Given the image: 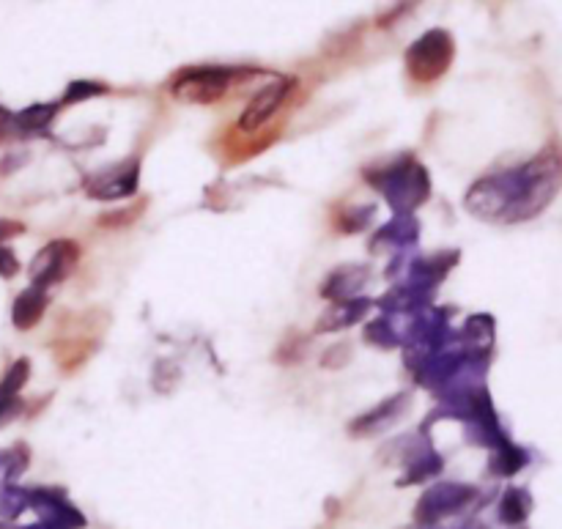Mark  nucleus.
<instances>
[{
  "label": "nucleus",
  "instance_id": "nucleus-1",
  "mask_svg": "<svg viewBox=\"0 0 562 529\" xmlns=\"http://www.w3.org/2000/svg\"><path fill=\"white\" fill-rule=\"evenodd\" d=\"M562 187V151L546 146L521 168L480 179L467 192V209L480 220L521 223L530 220L557 198Z\"/></svg>",
  "mask_w": 562,
  "mask_h": 529
},
{
  "label": "nucleus",
  "instance_id": "nucleus-2",
  "mask_svg": "<svg viewBox=\"0 0 562 529\" xmlns=\"http://www.w3.org/2000/svg\"><path fill=\"white\" fill-rule=\"evenodd\" d=\"M371 181L382 190L387 203L398 214H412L417 206H423L428 201V192H431L428 173L412 157L398 159L395 165L384 170L382 176H371Z\"/></svg>",
  "mask_w": 562,
  "mask_h": 529
},
{
  "label": "nucleus",
  "instance_id": "nucleus-3",
  "mask_svg": "<svg viewBox=\"0 0 562 529\" xmlns=\"http://www.w3.org/2000/svg\"><path fill=\"white\" fill-rule=\"evenodd\" d=\"M456 58V42L445 28H434L425 31L417 42L409 44V50L403 55L406 61V72L414 83H436L439 77H445V72Z\"/></svg>",
  "mask_w": 562,
  "mask_h": 529
},
{
  "label": "nucleus",
  "instance_id": "nucleus-4",
  "mask_svg": "<svg viewBox=\"0 0 562 529\" xmlns=\"http://www.w3.org/2000/svg\"><path fill=\"white\" fill-rule=\"evenodd\" d=\"M239 75L244 72L231 69V66H190L173 77L170 94L179 96L184 102H192V105H212Z\"/></svg>",
  "mask_w": 562,
  "mask_h": 529
},
{
  "label": "nucleus",
  "instance_id": "nucleus-5",
  "mask_svg": "<svg viewBox=\"0 0 562 529\" xmlns=\"http://www.w3.org/2000/svg\"><path fill=\"white\" fill-rule=\"evenodd\" d=\"M478 499V488L464 486V483H439V486L428 488L417 508H414V521L420 527H431L439 524L447 516H456L464 508H469Z\"/></svg>",
  "mask_w": 562,
  "mask_h": 529
},
{
  "label": "nucleus",
  "instance_id": "nucleus-6",
  "mask_svg": "<svg viewBox=\"0 0 562 529\" xmlns=\"http://www.w3.org/2000/svg\"><path fill=\"white\" fill-rule=\"evenodd\" d=\"M77 258H80V250H77L75 242L69 239H58V242H50L44 250L36 253L31 264V280L36 288H47L61 283L72 269H75Z\"/></svg>",
  "mask_w": 562,
  "mask_h": 529
},
{
  "label": "nucleus",
  "instance_id": "nucleus-7",
  "mask_svg": "<svg viewBox=\"0 0 562 529\" xmlns=\"http://www.w3.org/2000/svg\"><path fill=\"white\" fill-rule=\"evenodd\" d=\"M140 181V162L138 159H124L118 165L99 170L96 176L85 181V192L94 201H118L135 195Z\"/></svg>",
  "mask_w": 562,
  "mask_h": 529
},
{
  "label": "nucleus",
  "instance_id": "nucleus-8",
  "mask_svg": "<svg viewBox=\"0 0 562 529\" xmlns=\"http://www.w3.org/2000/svg\"><path fill=\"white\" fill-rule=\"evenodd\" d=\"M294 80L291 77H277L272 83H266L258 94L250 99V105L244 107L242 118H239V129L244 132H255V129H261L269 121V118L275 116L280 107L286 105L288 94L294 91Z\"/></svg>",
  "mask_w": 562,
  "mask_h": 529
},
{
  "label": "nucleus",
  "instance_id": "nucleus-9",
  "mask_svg": "<svg viewBox=\"0 0 562 529\" xmlns=\"http://www.w3.org/2000/svg\"><path fill=\"white\" fill-rule=\"evenodd\" d=\"M31 508L42 516L44 524H55V527L69 529H80L88 524L83 513H80V510L66 499L64 491H58V488H36V491H31Z\"/></svg>",
  "mask_w": 562,
  "mask_h": 529
},
{
  "label": "nucleus",
  "instance_id": "nucleus-10",
  "mask_svg": "<svg viewBox=\"0 0 562 529\" xmlns=\"http://www.w3.org/2000/svg\"><path fill=\"white\" fill-rule=\"evenodd\" d=\"M409 401H412L409 392H398V395L387 398V401H382L379 406H373L371 412L360 414V417L349 425V431L354 436L382 434V431H387L390 425H395L401 420L403 412H406V406H409Z\"/></svg>",
  "mask_w": 562,
  "mask_h": 529
},
{
  "label": "nucleus",
  "instance_id": "nucleus-11",
  "mask_svg": "<svg viewBox=\"0 0 562 529\" xmlns=\"http://www.w3.org/2000/svg\"><path fill=\"white\" fill-rule=\"evenodd\" d=\"M368 280V269L362 266L346 264L338 266L332 275L321 283V297L329 299V302H343V299H351Z\"/></svg>",
  "mask_w": 562,
  "mask_h": 529
},
{
  "label": "nucleus",
  "instance_id": "nucleus-12",
  "mask_svg": "<svg viewBox=\"0 0 562 529\" xmlns=\"http://www.w3.org/2000/svg\"><path fill=\"white\" fill-rule=\"evenodd\" d=\"M44 310H47V291L44 288H25L20 297L14 299V307H11V324L17 329H33L39 321H42Z\"/></svg>",
  "mask_w": 562,
  "mask_h": 529
},
{
  "label": "nucleus",
  "instance_id": "nucleus-13",
  "mask_svg": "<svg viewBox=\"0 0 562 529\" xmlns=\"http://www.w3.org/2000/svg\"><path fill=\"white\" fill-rule=\"evenodd\" d=\"M371 302L368 299H343V302H332L327 313L319 318V332H340V329L357 324L365 313H368Z\"/></svg>",
  "mask_w": 562,
  "mask_h": 529
},
{
  "label": "nucleus",
  "instance_id": "nucleus-14",
  "mask_svg": "<svg viewBox=\"0 0 562 529\" xmlns=\"http://www.w3.org/2000/svg\"><path fill=\"white\" fill-rule=\"evenodd\" d=\"M532 497L527 488H519V486H510L505 488V494L499 499L497 505V519L502 524H508V527H519L524 521L530 519L532 513Z\"/></svg>",
  "mask_w": 562,
  "mask_h": 529
},
{
  "label": "nucleus",
  "instance_id": "nucleus-15",
  "mask_svg": "<svg viewBox=\"0 0 562 529\" xmlns=\"http://www.w3.org/2000/svg\"><path fill=\"white\" fill-rule=\"evenodd\" d=\"M61 105H31L20 110V113H11V118L3 124L17 135H33V132H42L44 127L53 124V118L58 116Z\"/></svg>",
  "mask_w": 562,
  "mask_h": 529
},
{
  "label": "nucleus",
  "instance_id": "nucleus-16",
  "mask_svg": "<svg viewBox=\"0 0 562 529\" xmlns=\"http://www.w3.org/2000/svg\"><path fill=\"white\" fill-rule=\"evenodd\" d=\"M530 464V453L524 447L513 445V442H502L499 447H494V455H491V464H488V472L494 477H513L519 475L524 466Z\"/></svg>",
  "mask_w": 562,
  "mask_h": 529
},
{
  "label": "nucleus",
  "instance_id": "nucleus-17",
  "mask_svg": "<svg viewBox=\"0 0 562 529\" xmlns=\"http://www.w3.org/2000/svg\"><path fill=\"white\" fill-rule=\"evenodd\" d=\"M31 464V453L25 445H14L6 453H0V488L11 486L17 477Z\"/></svg>",
  "mask_w": 562,
  "mask_h": 529
},
{
  "label": "nucleus",
  "instance_id": "nucleus-18",
  "mask_svg": "<svg viewBox=\"0 0 562 529\" xmlns=\"http://www.w3.org/2000/svg\"><path fill=\"white\" fill-rule=\"evenodd\" d=\"M442 472V458L436 453H423L414 458L409 469H406V475L398 480V486H412V483H423L428 477H436Z\"/></svg>",
  "mask_w": 562,
  "mask_h": 529
},
{
  "label": "nucleus",
  "instance_id": "nucleus-19",
  "mask_svg": "<svg viewBox=\"0 0 562 529\" xmlns=\"http://www.w3.org/2000/svg\"><path fill=\"white\" fill-rule=\"evenodd\" d=\"M25 508H31V491L17 486L0 488V519H17L25 513Z\"/></svg>",
  "mask_w": 562,
  "mask_h": 529
},
{
  "label": "nucleus",
  "instance_id": "nucleus-20",
  "mask_svg": "<svg viewBox=\"0 0 562 529\" xmlns=\"http://www.w3.org/2000/svg\"><path fill=\"white\" fill-rule=\"evenodd\" d=\"M28 376H31V362H14L9 371H6V376L0 379V398H20V390L25 387Z\"/></svg>",
  "mask_w": 562,
  "mask_h": 529
},
{
  "label": "nucleus",
  "instance_id": "nucleus-21",
  "mask_svg": "<svg viewBox=\"0 0 562 529\" xmlns=\"http://www.w3.org/2000/svg\"><path fill=\"white\" fill-rule=\"evenodd\" d=\"M414 236H417V220L412 214H398L393 223L379 231V239L384 242H414Z\"/></svg>",
  "mask_w": 562,
  "mask_h": 529
},
{
  "label": "nucleus",
  "instance_id": "nucleus-22",
  "mask_svg": "<svg viewBox=\"0 0 562 529\" xmlns=\"http://www.w3.org/2000/svg\"><path fill=\"white\" fill-rule=\"evenodd\" d=\"M99 94H107V85L94 83V80H75V83H69L64 99H61L58 105H75V102H83V99H91V96Z\"/></svg>",
  "mask_w": 562,
  "mask_h": 529
},
{
  "label": "nucleus",
  "instance_id": "nucleus-23",
  "mask_svg": "<svg viewBox=\"0 0 562 529\" xmlns=\"http://www.w3.org/2000/svg\"><path fill=\"white\" fill-rule=\"evenodd\" d=\"M365 340L376 343L379 349H393V346H398V335L390 332V327H387L384 321H373V324H368V327H365Z\"/></svg>",
  "mask_w": 562,
  "mask_h": 529
},
{
  "label": "nucleus",
  "instance_id": "nucleus-24",
  "mask_svg": "<svg viewBox=\"0 0 562 529\" xmlns=\"http://www.w3.org/2000/svg\"><path fill=\"white\" fill-rule=\"evenodd\" d=\"M373 217V206H362V209H354V212H346L343 214V223L338 225L340 231H362L365 225L371 223Z\"/></svg>",
  "mask_w": 562,
  "mask_h": 529
},
{
  "label": "nucleus",
  "instance_id": "nucleus-25",
  "mask_svg": "<svg viewBox=\"0 0 562 529\" xmlns=\"http://www.w3.org/2000/svg\"><path fill=\"white\" fill-rule=\"evenodd\" d=\"M20 272V261H17V255H14V250H9V247H0V277H14Z\"/></svg>",
  "mask_w": 562,
  "mask_h": 529
},
{
  "label": "nucleus",
  "instance_id": "nucleus-26",
  "mask_svg": "<svg viewBox=\"0 0 562 529\" xmlns=\"http://www.w3.org/2000/svg\"><path fill=\"white\" fill-rule=\"evenodd\" d=\"M22 412L20 398H0V425L11 423Z\"/></svg>",
  "mask_w": 562,
  "mask_h": 529
},
{
  "label": "nucleus",
  "instance_id": "nucleus-27",
  "mask_svg": "<svg viewBox=\"0 0 562 529\" xmlns=\"http://www.w3.org/2000/svg\"><path fill=\"white\" fill-rule=\"evenodd\" d=\"M22 233L20 223H11V220H0V239H9V236H17Z\"/></svg>",
  "mask_w": 562,
  "mask_h": 529
},
{
  "label": "nucleus",
  "instance_id": "nucleus-28",
  "mask_svg": "<svg viewBox=\"0 0 562 529\" xmlns=\"http://www.w3.org/2000/svg\"><path fill=\"white\" fill-rule=\"evenodd\" d=\"M9 118H11L9 110H6V107H0V127H3V124H6V121H9Z\"/></svg>",
  "mask_w": 562,
  "mask_h": 529
},
{
  "label": "nucleus",
  "instance_id": "nucleus-29",
  "mask_svg": "<svg viewBox=\"0 0 562 529\" xmlns=\"http://www.w3.org/2000/svg\"><path fill=\"white\" fill-rule=\"evenodd\" d=\"M0 529H11L9 524H6V521H0Z\"/></svg>",
  "mask_w": 562,
  "mask_h": 529
}]
</instances>
